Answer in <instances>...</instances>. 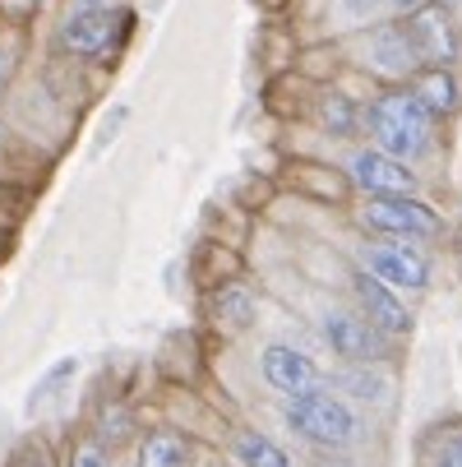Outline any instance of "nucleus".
Returning a JSON list of instances; mask_svg holds the SVG:
<instances>
[{"label":"nucleus","instance_id":"f257e3e1","mask_svg":"<svg viewBox=\"0 0 462 467\" xmlns=\"http://www.w3.org/2000/svg\"><path fill=\"white\" fill-rule=\"evenodd\" d=\"M365 120H370V135L379 140V153L398 158V162H416L430 153L435 116L412 98V88H393V93L375 98Z\"/></svg>","mask_w":462,"mask_h":467},{"label":"nucleus","instance_id":"6e6552de","mask_svg":"<svg viewBox=\"0 0 462 467\" xmlns=\"http://www.w3.org/2000/svg\"><path fill=\"white\" fill-rule=\"evenodd\" d=\"M259 375H263V384L278 389L282 398H305V393H319V389H323V370H319L305 352H296V348H287V343L263 348Z\"/></svg>","mask_w":462,"mask_h":467},{"label":"nucleus","instance_id":"f3484780","mask_svg":"<svg viewBox=\"0 0 462 467\" xmlns=\"http://www.w3.org/2000/svg\"><path fill=\"white\" fill-rule=\"evenodd\" d=\"M338 384H343L352 398H361V403H379V398L388 393V379H384L375 366H352V370L338 375Z\"/></svg>","mask_w":462,"mask_h":467},{"label":"nucleus","instance_id":"6ab92c4d","mask_svg":"<svg viewBox=\"0 0 462 467\" xmlns=\"http://www.w3.org/2000/svg\"><path fill=\"white\" fill-rule=\"evenodd\" d=\"M323 125H328V130H338V135H347V130H356V107H352L347 98L334 93V98L323 102Z\"/></svg>","mask_w":462,"mask_h":467},{"label":"nucleus","instance_id":"a211bd4d","mask_svg":"<svg viewBox=\"0 0 462 467\" xmlns=\"http://www.w3.org/2000/svg\"><path fill=\"white\" fill-rule=\"evenodd\" d=\"M70 467H111V449H107V440L84 435V440L70 449Z\"/></svg>","mask_w":462,"mask_h":467},{"label":"nucleus","instance_id":"5701e85b","mask_svg":"<svg viewBox=\"0 0 462 467\" xmlns=\"http://www.w3.org/2000/svg\"><path fill=\"white\" fill-rule=\"evenodd\" d=\"M314 467H352V462H343V458H338V449H328V453L319 449V458H314Z\"/></svg>","mask_w":462,"mask_h":467},{"label":"nucleus","instance_id":"412c9836","mask_svg":"<svg viewBox=\"0 0 462 467\" xmlns=\"http://www.w3.org/2000/svg\"><path fill=\"white\" fill-rule=\"evenodd\" d=\"M338 5H343V15H347V19L365 24V19H375V15L388 5V0H338Z\"/></svg>","mask_w":462,"mask_h":467},{"label":"nucleus","instance_id":"2eb2a0df","mask_svg":"<svg viewBox=\"0 0 462 467\" xmlns=\"http://www.w3.org/2000/svg\"><path fill=\"white\" fill-rule=\"evenodd\" d=\"M231 453H236L245 467H292L287 449H282L278 440H269V435H259V431H236Z\"/></svg>","mask_w":462,"mask_h":467},{"label":"nucleus","instance_id":"0eeeda50","mask_svg":"<svg viewBox=\"0 0 462 467\" xmlns=\"http://www.w3.org/2000/svg\"><path fill=\"white\" fill-rule=\"evenodd\" d=\"M416 56H421V70L426 65H439V70H448V60L457 56V28H453V15L439 5V0H430V5H421L416 15L403 19Z\"/></svg>","mask_w":462,"mask_h":467},{"label":"nucleus","instance_id":"ddd939ff","mask_svg":"<svg viewBox=\"0 0 462 467\" xmlns=\"http://www.w3.org/2000/svg\"><path fill=\"white\" fill-rule=\"evenodd\" d=\"M421 467H462V417L435 421L421 435Z\"/></svg>","mask_w":462,"mask_h":467},{"label":"nucleus","instance_id":"1a4fd4ad","mask_svg":"<svg viewBox=\"0 0 462 467\" xmlns=\"http://www.w3.org/2000/svg\"><path fill=\"white\" fill-rule=\"evenodd\" d=\"M352 292H356V310L384 333V338H403V333H412V310H407V301L393 292V287H384L379 278H370L365 269L352 278Z\"/></svg>","mask_w":462,"mask_h":467},{"label":"nucleus","instance_id":"4468645a","mask_svg":"<svg viewBox=\"0 0 462 467\" xmlns=\"http://www.w3.org/2000/svg\"><path fill=\"white\" fill-rule=\"evenodd\" d=\"M135 467H190V440L180 431H149L139 440Z\"/></svg>","mask_w":462,"mask_h":467},{"label":"nucleus","instance_id":"20e7f679","mask_svg":"<svg viewBox=\"0 0 462 467\" xmlns=\"http://www.w3.org/2000/svg\"><path fill=\"white\" fill-rule=\"evenodd\" d=\"M361 223H365V232H375V236L407 241V245L430 241V236L444 227L439 213L426 209L421 199H370V204L361 209Z\"/></svg>","mask_w":462,"mask_h":467},{"label":"nucleus","instance_id":"9b49d317","mask_svg":"<svg viewBox=\"0 0 462 467\" xmlns=\"http://www.w3.org/2000/svg\"><path fill=\"white\" fill-rule=\"evenodd\" d=\"M365 60L388 79H412L421 70V56H416V47H412L403 24H379L365 37Z\"/></svg>","mask_w":462,"mask_h":467},{"label":"nucleus","instance_id":"39448f33","mask_svg":"<svg viewBox=\"0 0 462 467\" xmlns=\"http://www.w3.org/2000/svg\"><path fill=\"white\" fill-rule=\"evenodd\" d=\"M323 338L343 361L352 366H375L388 352V338L361 315V310H328L323 315Z\"/></svg>","mask_w":462,"mask_h":467},{"label":"nucleus","instance_id":"aec40b11","mask_svg":"<svg viewBox=\"0 0 462 467\" xmlns=\"http://www.w3.org/2000/svg\"><path fill=\"white\" fill-rule=\"evenodd\" d=\"M5 467H56V458H51V449H46L42 440H24V444L10 453Z\"/></svg>","mask_w":462,"mask_h":467},{"label":"nucleus","instance_id":"423d86ee","mask_svg":"<svg viewBox=\"0 0 462 467\" xmlns=\"http://www.w3.org/2000/svg\"><path fill=\"white\" fill-rule=\"evenodd\" d=\"M352 181H356L370 199H416V190H421V181H416V171H412L407 162L388 158V153H379V149L352 153Z\"/></svg>","mask_w":462,"mask_h":467},{"label":"nucleus","instance_id":"f03ea898","mask_svg":"<svg viewBox=\"0 0 462 467\" xmlns=\"http://www.w3.org/2000/svg\"><path fill=\"white\" fill-rule=\"evenodd\" d=\"M287 431L314 449H343L356 435V412L347 398L319 389L305 398H287Z\"/></svg>","mask_w":462,"mask_h":467},{"label":"nucleus","instance_id":"9d476101","mask_svg":"<svg viewBox=\"0 0 462 467\" xmlns=\"http://www.w3.org/2000/svg\"><path fill=\"white\" fill-rule=\"evenodd\" d=\"M120 15L111 5H84L79 15L65 19L60 28V47L70 51V56H102L116 37H120Z\"/></svg>","mask_w":462,"mask_h":467},{"label":"nucleus","instance_id":"393cba45","mask_svg":"<svg viewBox=\"0 0 462 467\" xmlns=\"http://www.w3.org/2000/svg\"><path fill=\"white\" fill-rule=\"evenodd\" d=\"M457 245H462V232H457Z\"/></svg>","mask_w":462,"mask_h":467},{"label":"nucleus","instance_id":"4be33fe9","mask_svg":"<svg viewBox=\"0 0 462 467\" xmlns=\"http://www.w3.org/2000/svg\"><path fill=\"white\" fill-rule=\"evenodd\" d=\"M388 5H393V10H398V15L407 19V15H416L421 5H430V0H388Z\"/></svg>","mask_w":462,"mask_h":467},{"label":"nucleus","instance_id":"7ed1b4c3","mask_svg":"<svg viewBox=\"0 0 462 467\" xmlns=\"http://www.w3.org/2000/svg\"><path fill=\"white\" fill-rule=\"evenodd\" d=\"M361 269L393 292H421L430 283L426 254L407 241H388V236H375V241L361 245Z\"/></svg>","mask_w":462,"mask_h":467},{"label":"nucleus","instance_id":"b1692460","mask_svg":"<svg viewBox=\"0 0 462 467\" xmlns=\"http://www.w3.org/2000/svg\"><path fill=\"white\" fill-rule=\"evenodd\" d=\"M439 5H444V10H453V5H462V0H439Z\"/></svg>","mask_w":462,"mask_h":467},{"label":"nucleus","instance_id":"dca6fc26","mask_svg":"<svg viewBox=\"0 0 462 467\" xmlns=\"http://www.w3.org/2000/svg\"><path fill=\"white\" fill-rule=\"evenodd\" d=\"M213 315H218L227 328H250L254 315H259V306H254V296H250L245 287H222L218 301H213Z\"/></svg>","mask_w":462,"mask_h":467},{"label":"nucleus","instance_id":"f8f14e48","mask_svg":"<svg viewBox=\"0 0 462 467\" xmlns=\"http://www.w3.org/2000/svg\"><path fill=\"white\" fill-rule=\"evenodd\" d=\"M412 98L430 111V116H453L457 111V79L439 65H426V70L412 75Z\"/></svg>","mask_w":462,"mask_h":467}]
</instances>
